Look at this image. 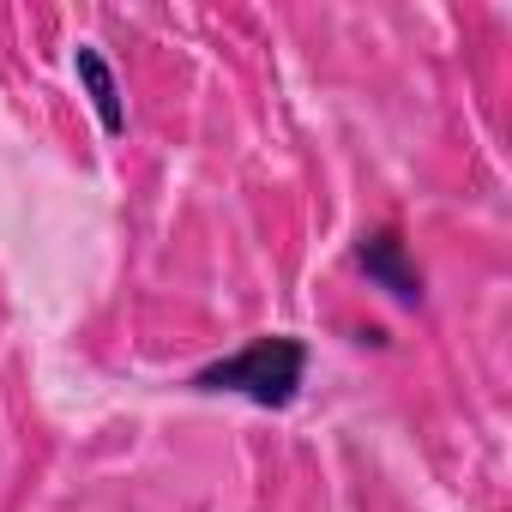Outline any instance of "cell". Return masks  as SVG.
Here are the masks:
<instances>
[{
    "mask_svg": "<svg viewBox=\"0 0 512 512\" xmlns=\"http://www.w3.org/2000/svg\"><path fill=\"white\" fill-rule=\"evenodd\" d=\"M308 380V344L302 338H253L235 356H217L193 374V392H235L260 410H290Z\"/></svg>",
    "mask_w": 512,
    "mask_h": 512,
    "instance_id": "obj_1",
    "label": "cell"
},
{
    "mask_svg": "<svg viewBox=\"0 0 512 512\" xmlns=\"http://www.w3.org/2000/svg\"><path fill=\"white\" fill-rule=\"evenodd\" d=\"M356 272H362L374 290H386L398 308H416V302H422V272H416L410 247H404V235H398L392 223H380V229H368V235L356 241Z\"/></svg>",
    "mask_w": 512,
    "mask_h": 512,
    "instance_id": "obj_2",
    "label": "cell"
},
{
    "mask_svg": "<svg viewBox=\"0 0 512 512\" xmlns=\"http://www.w3.org/2000/svg\"><path fill=\"white\" fill-rule=\"evenodd\" d=\"M73 67H79V85H85V97H91V109H97V121H103V133H127V109H121V85H115V73H109V61L91 49V43H79V55H73Z\"/></svg>",
    "mask_w": 512,
    "mask_h": 512,
    "instance_id": "obj_3",
    "label": "cell"
}]
</instances>
